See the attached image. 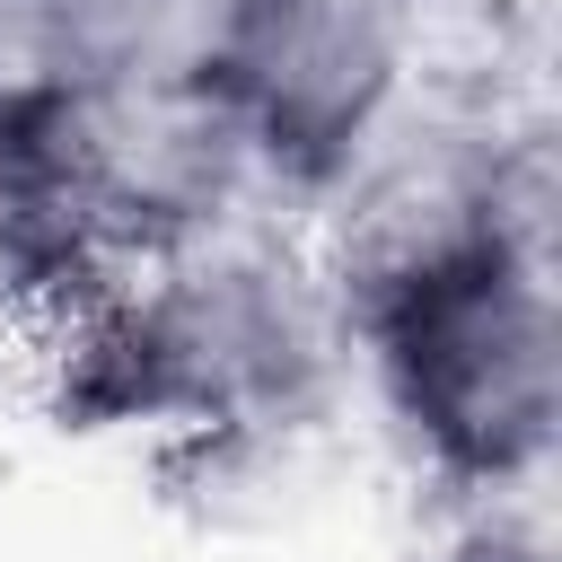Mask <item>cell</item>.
<instances>
[{
  "label": "cell",
  "instance_id": "3957f363",
  "mask_svg": "<svg viewBox=\"0 0 562 562\" xmlns=\"http://www.w3.org/2000/svg\"><path fill=\"white\" fill-rule=\"evenodd\" d=\"M439 0H176L184 70L272 202H325L413 105Z\"/></svg>",
  "mask_w": 562,
  "mask_h": 562
},
{
  "label": "cell",
  "instance_id": "6da1fadb",
  "mask_svg": "<svg viewBox=\"0 0 562 562\" xmlns=\"http://www.w3.org/2000/svg\"><path fill=\"white\" fill-rule=\"evenodd\" d=\"M44 342L70 430L149 439L193 465L281 457L351 386L334 272L263 220L114 263Z\"/></svg>",
  "mask_w": 562,
  "mask_h": 562
},
{
  "label": "cell",
  "instance_id": "7a4b0ae2",
  "mask_svg": "<svg viewBox=\"0 0 562 562\" xmlns=\"http://www.w3.org/2000/svg\"><path fill=\"white\" fill-rule=\"evenodd\" d=\"M351 378L439 492L509 509L544 483L562 430L553 237H474L342 290Z\"/></svg>",
  "mask_w": 562,
  "mask_h": 562
},
{
  "label": "cell",
  "instance_id": "5b68a950",
  "mask_svg": "<svg viewBox=\"0 0 562 562\" xmlns=\"http://www.w3.org/2000/svg\"><path fill=\"white\" fill-rule=\"evenodd\" d=\"M105 272L114 263L44 140L0 132V334H53Z\"/></svg>",
  "mask_w": 562,
  "mask_h": 562
},
{
  "label": "cell",
  "instance_id": "8992f818",
  "mask_svg": "<svg viewBox=\"0 0 562 562\" xmlns=\"http://www.w3.org/2000/svg\"><path fill=\"white\" fill-rule=\"evenodd\" d=\"M430 562H553V544H544V527L527 518V501H509V509H474Z\"/></svg>",
  "mask_w": 562,
  "mask_h": 562
},
{
  "label": "cell",
  "instance_id": "277c9868",
  "mask_svg": "<svg viewBox=\"0 0 562 562\" xmlns=\"http://www.w3.org/2000/svg\"><path fill=\"white\" fill-rule=\"evenodd\" d=\"M176 53V0H0V132L79 114Z\"/></svg>",
  "mask_w": 562,
  "mask_h": 562
}]
</instances>
